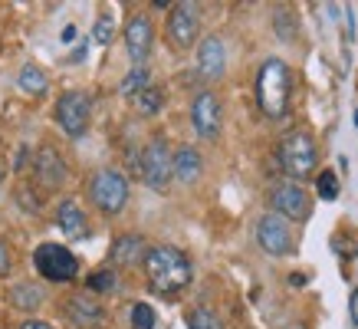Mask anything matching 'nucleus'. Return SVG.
<instances>
[{
  "instance_id": "33",
  "label": "nucleus",
  "mask_w": 358,
  "mask_h": 329,
  "mask_svg": "<svg viewBox=\"0 0 358 329\" xmlns=\"http://www.w3.org/2000/svg\"><path fill=\"white\" fill-rule=\"evenodd\" d=\"M59 40H63V43H73V40H76V27H66Z\"/></svg>"
},
{
  "instance_id": "15",
  "label": "nucleus",
  "mask_w": 358,
  "mask_h": 329,
  "mask_svg": "<svg viewBox=\"0 0 358 329\" xmlns=\"http://www.w3.org/2000/svg\"><path fill=\"white\" fill-rule=\"evenodd\" d=\"M148 257V244L141 234H119L109 247V260L115 267H138Z\"/></svg>"
},
{
  "instance_id": "31",
  "label": "nucleus",
  "mask_w": 358,
  "mask_h": 329,
  "mask_svg": "<svg viewBox=\"0 0 358 329\" xmlns=\"http://www.w3.org/2000/svg\"><path fill=\"white\" fill-rule=\"evenodd\" d=\"M348 319H352V326H358V286L352 290V300H348Z\"/></svg>"
},
{
  "instance_id": "20",
  "label": "nucleus",
  "mask_w": 358,
  "mask_h": 329,
  "mask_svg": "<svg viewBox=\"0 0 358 329\" xmlns=\"http://www.w3.org/2000/svg\"><path fill=\"white\" fill-rule=\"evenodd\" d=\"M17 89H20L23 96H46L50 79H46V73L36 63H27L20 73H17Z\"/></svg>"
},
{
  "instance_id": "18",
  "label": "nucleus",
  "mask_w": 358,
  "mask_h": 329,
  "mask_svg": "<svg viewBox=\"0 0 358 329\" xmlns=\"http://www.w3.org/2000/svg\"><path fill=\"white\" fill-rule=\"evenodd\" d=\"M66 313H69V319H73V323H79V326H92V323H102V316H106L102 303H99V300H92L89 293L69 296V303H66Z\"/></svg>"
},
{
  "instance_id": "32",
  "label": "nucleus",
  "mask_w": 358,
  "mask_h": 329,
  "mask_svg": "<svg viewBox=\"0 0 358 329\" xmlns=\"http://www.w3.org/2000/svg\"><path fill=\"white\" fill-rule=\"evenodd\" d=\"M79 59H86V43L76 46V50H73V56H69V63H79Z\"/></svg>"
},
{
  "instance_id": "5",
  "label": "nucleus",
  "mask_w": 358,
  "mask_h": 329,
  "mask_svg": "<svg viewBox=\"0 0 358 329\" xmlns=\"http://www.w3.org/2000/svg\"><path fill=\"white\" fill-rule=\"evenodd\" d=\"M33 267L50 284H73L79 276L76 253L69 251V247H63V244H40L33 251Z\"/></svg>"
},
{
  "instance_id": "22",
  "label": "nucleus",
  "mask_w": 358,
  "mask_h": 329,
  "mask_svg": "<svg viewBox=\"0 0 358 329\" xmlns=\"http://www.w3.org/2000/svg\"><path fill=\"white\" fill-rule=\"evenodd\" d=\"M162 106H164V89L155 86V83L145 89L138 99H135V109H138L141 115H148V119H152V115H158V112H162Z\"/></svg>"
},
{
  "instance_id": "35",
  "label": "nucleus",
  "mask_w": 358,
  "mask_h": 329,
  "mask_svg": "<svg viewBox=\"0 0 358 329\" xmlns=\"http://www.w3.org/2000/svg\"><path fill=\"white\" fill-rule=\"evenodd\" d=\"M0 197H3V168H0Z\"/></svg>"
},
{
  "instance_id": "17",
  "label": "nucleus",
  "mask_w": 358,
  "mask_h": 329,
  "mask_svg": "<svg viewBox=\"0 0 358 329\" xmlns=\"http://www.w3.org/2000/svg\"><path fill=\"white\" fill-rule=\"evenodd\" d=\"M204 172V158L197 152L194 145H181L178 152H174V181H181V185H194L197 178Z\"/></svg>"
},
{
  "instance_id": "14",
  "label": "nucleus",
  "mask_w": 358,
  "mask_h": 329,
  "mask_svg": "<svg viewBox=\"0 0 358 329\" xmlns=\"http://www.w3.org/2000/svg\"><path fill=\"white\" fill-rule=\"evenodd\" d=\"M66 175H69V172H66V158L56 152L53 145H43V148L36 152V158H33V178H36L46 191H56V188L66 181Z\"/></svg>"
},
{
  "instance_id": "30",
  "label": "nucleus",
  "mask_w": 358,
  "mask_h": 329,
  "mask_svg": "<svg viewBox=\"0 0 358 329\" xmlns=\"http://www.w3.org/2000/svg\"><path fill=\"white\" fill-rule=\"evenodd\" d=\"M20 329H56L53 323H46V319H33V316H27L20 323Z\"/></svg>"
},
{
  "instance_id": "10",
  "label": "nucleus",
  "mask_w": 358,
  "mask_h": 329,
  "mask_svg": "<svg viewBox=\"0 0 358 329\" xmlns=\"http://www.w3.org/2000/svg\"><path fill=\"white\" fill-rule=\"evenodd\" d=\"M191 125L194 132L204 139V142H214L220 135V125H224V106L220 99L210 92V89H201L191 102Z\"/></svg>"
},
{
  "instance_id": "1",
  "label": "nucleus",
  "mask_w": 358,
  "mask_h": 329,
  "mask_svg": "<svg viewBox=\"0 0 358 329\" xmlns=\"http://www.w3.org/2000/svg\"><path fill=\"white\" fill-rule=\"evenodd\" d=\"M141 270H145V280L152 286V293L162 296L181 293L194 280V263L187 260V253L181 247H171V244H152Z\"/></svg>"
},
{
  "instance_id": "4",
  "label": "nucleus",
  "mask_w": 358,
  "mask_h": 329,
  "mask_svg": "<svg viewBox=\"0 0 358 329\" xmlns=\"http://www.w3.org/2000/svg\"><path fill=\"white\" fill-rule=\"evenodd\" d=\"M89 201L96 204L106 218H115L129 204V178L119 168H99L89 178Z\"/></svg>"
},
{
  "instance_id": "13",
  "label": "nucleus",
  "mask_w": 358,
  "mask_h": 329,
  "mask_svg": "<svg viewBox=\"0 0 358 329\" xmlns=\"http://www.w3.org/2000/svg\"><path fill=\"white\" fill-rule=\"evenodd\" d=\"M224 73H227V46H224L217 33H210V36H204L197 43V76L214 83Z\"/></svg>"
},
{
  "instance_id": "37",
  "label": "nucleus",
  "mask_w": 358,
  "mask_h": 329,
  "mask_svg": "<svg viewBox=\"0 0 358 329\" xmlns=\"http://www.w3.org/2000/svg\"><path fill=\"white\" fill-rule=\"evenodd\" d=\"M355 125H358V109H355Z\"/></svg>"
},
{
  "instance_id": "23",
  "label": "nucleus",
  "mask_w": 358,
  "mask_h": 329,
  "mask_svg": "<svg viewBox=\"0 0 358 329\" xmlns=\"http://www.w3.org/2000/svg\"><path fill=\"white\" fill-rule=\"evenodd\" d=\"M187 329H227V326H224V319H220L214 309L194 307L187 313Z\"/></svg>"
},
{
  "instance_id": "36",
  "label": "nucleus",
  "mask_w": 358,
  "mask_h": 329,
  "mask_svg": "<svg viewBox=\"0 0 358 329\" xmlns=\"http://www.w3.org/2000/svg\"><path fill=\"white\" fill-rule=\"evenodd\" d=\"M289 329H309V326H306V323H293V326H289Z\"/></svg>"
},
{
  "instance_id": "3",
  "label": "nucleus",
  "mask_w": 358,
  "mask_h": 329,
  "mask_svg": "<svg viewBox=\"0 0 358 329\" xmlns=\"http://www.w3.org/2000/svg\"><path fill=\"white\" fill-rule=\"evenodd\" d=\"M276 162H280V168L286 172L289 181L303 185L306 178H313L315 168H319V148H315V139L303 129L282 135L280 148H276Z\"/></svg>"
},
{
  "instance_id": "26",
  "label": "nucleus",
  "mask_w": 358,
  "mask_h": 329,
  "mask_svg": "<svg viewBox=\"0 0 358 329\" xmlns=\"http://www.w3.org/2000/svg\"><path fill=\"white\" fill-rule=\"evenodd\" d=\"M315 191H319V197L322 201H336L338 197V178H336V172H319L315 175Z\"/></svg>"
},
{
  "instance_id": "9",
  "label": "nucleus",
  "mask_w": 358,
  "mask_h": 329,
  "mask_svg": "<svg viewBox=\"0 0 358 329\" xmlns=\"http://www.w3.org/2000/svg\"><path fill=\"white\" fill-rule=\"evenodd\" d=\"M201 36V13H197V4H171V13H168V40H171L174 50H191Z\"/></svg>"
},
{
  "instance_id": "19",
  "label": "nucleus",
  "mask_w": 358,
  "mask_h": 329,
  "mask_svg": "<svg viewBox=\"0 0 358 329\" xmlns=\"http://www.w3.org/2000/svg\"><path fill=\"white\" fill-rule=\"evenodd\" d=\"M7 300H10L13 309H20V313H36V309L43 307V290L36 284H30V280H23V284L10 286V293H7Z\"/></svg>"
},
{
  "instance_id": "7",
  "label": "nucleus",
  "mask_w": 358,
  "mask_h": 329,
  "mask_svg": "<svg viewBox=\"0 0 358 329\" xmlns=\"http://www.w3.org/2000/svg\"><path fill=\"white\" fill-rule=\"evenodd\" d=\"M89 115H92V99L83 89H66L59 102H56V122L69 139H83L89 129Z\"/></svg>"
},
{
  "instance_id": "6",
  "label": "nucleus",
  "mask_w": 358,
  "mask_h": 329,
  "mask_svg": "<svg viewBox=\"0 0 358 329\" xmlns=\"http://www.w3.org/2000/svg\"><path fill=\"white\" fill-rule=\"evenodd\" d=\"M141 181L152 191H168V185L174 181V152L162 135H155L141 152Z\"/></svg>"
},
{
  "instance_id": "12",
  "label": "nucleus",
  "mask_w": 358,
  "mask_h": 329,
  "mask_svg": "<svg viewBox=\"0 0 358 329\" xmlns=\"http://www.w3.org/2000/svg\"><path fill=\"white\" fill-rule=\"evenodd\" d=\"M155 46V27L148 20V13H135L125 23V50H129V59L135 66H145V59L152 56Z\"/></svg>"
},
{
  "instance_id": "16",
  "label": "nucleus",
  "mask_w": 358,
  "mask_h": 329,
  "mask_svg": "<svg viewBox=\"0 0 358 329\" xmlns=\"http://www.w3.org/2000/svg\"><path fill=\"white\" fill-rule=\"evenodd\" d=\"M56 224H59V230H63L69 241H79V237H86L89 234L86 214H83V208H79L73 197L59 201V208H56Z\"/></svg>"
},
{
  "instance_id": "21",
  "label": "nucleus",
  "mask_w": 358,
  "mask_h": 329,
  "mask_svg": "<svg viewBox=\"0 0 358 329\" xmlns=\"http://www.w3.org/2000/svg\"><path fill=\"white\" fill-rule=\"evenodd\" d=\"M148 86H152V79H148V66H131V73L122 79L119 92H122L125 99H138Z\"/></svg>"
},
{
  "instance_id": "11",
  "label": "nucleus",
  "mask_w": 358,
  "mask_h": 329,
  "mask_svg": "<svg viewBox=\"0 0 358 329\" xmlns=\"http://www.w3.org/2000/svg\"><path fill=\"white\" fill-rule=\"evenodd\" d=\"M270 204H273V214H280L286 220H306L309 211H313V201L309 195L303 191V185L296 181H280V185L270 188Z\"/></svg>"
},
{
  "instance_id": "25",
  "label": "nucleus",
  "mask_w": 358,
  "mask_h": 329,
  "mask_svg": "<svg viewBox=\"0 0 358 329\" xmlns=\"http://www.w3.org/2000/svg\"><path fill=\"white\" fill-rule=\"evenodd\" d=\"M129 319H131V329H155L158 326V316H155V309L148 307V303H135Z\"/></svg>"
},
{
  "instance_id": "24",
  "label": "nucleus",
  "mask_w": 358,
  "mask_h": 329,
  "mask_svg": "<svg viewBox=\"0 0 358 329\" xmlns=\"http://www.w3.org/2000/svg\"><path fill=\"white\" fill-rule=\"evenodd\" d=\"M89 290H92V293H115V290H119V276H115V270L102 267V270H96V274H89Z\"/></svg>"
},
{
  "instance_id": "27",
  "label": "nucleus",
  "mask_w": 358,
  "mask_h": 329,
  "mask_svg": "<svg viewBox=\"0 0 358 329\" xmlns=\"http://www.w3.org/2000/svg\"><path fill=\"white\" fill-rule=\"evenodd\" d=\"M112 36H115V20H112L109 13H102L96 20V27H92V40H96L99 46H109Z\"/></svg>"
},
{
  "instance_id": "34",
  "label": "nucleus",
  "mask_w": 358,
  "mask_h": 329,
  "mask_svg": "<svg viewBox=\"0 0 358 329\" xmlns=\"http://www.w3.org/2000/svg\"><path fill=\"white\" fill-rule=\"evenodd\" d=\"M306 284V276L303 274H296V276H289V286H303Z\"/></svg>"
},
{
  "instance_id": "29",
  "label": "nucleus",
  "mask_w": 358,
  "mask_h": 329,
  "mask_svg": "<svg viewBox=\"0 0 358 329\" xmlns=\"http://www.w3.org/2000/svg\"><path fill=\"white\" fill-rule=\"evenodd\" d=\"M10 270H13V253H10V244L0 237V280L3 276H10Z\"/></svg>"
},
{
  "instance_id": "28",
  "label": "nucleus",
  "mask_w": 358,
  "mask_h": 329,
  "mask_svg": "<svg viewBox=\"0 0 358 329\" xmlns=\"http://www.w3.org/2000/svg\"><path fill=\"white\" fill-rule=\"evenodd\" d=\"M276 33H280V40H293L296 33V23H289V10L286 7L276 10Z\"/></svg>"
},
{
  "instance_id": "8",
  "label": "nucleus",
  "mask_w": 358,
  "mask_h": 329,
  "mask_svg": "<svg viewBox=\"0 0 358 329\" xmlns=\"http://www.w3.org/2000/svg\"><path fill=\"white\" fill-rule=\"evenodd\" d=\"M257 244H260L263 253L270 257H289L296 251V237H293V227L289 220L280 218V214H263L257 220Z\"/></svg>"
},
{
  "instance_id": "2",
  "label": "nucleus",
  "mask_w": 358,
  "mask_h": 329,
  "mask_svg": "<svg viewBox=\"0 0 358 329\" xmlns=\"http://www.w3.org/2000/svg\"><path fill=\"white\" fill-rule=\"evenodd\" d=\"M289 96H293V73L280 56L263 59L260 73H257V102L266 119L280 122L289 112Z\"/></svg>"
}]
</instances>
